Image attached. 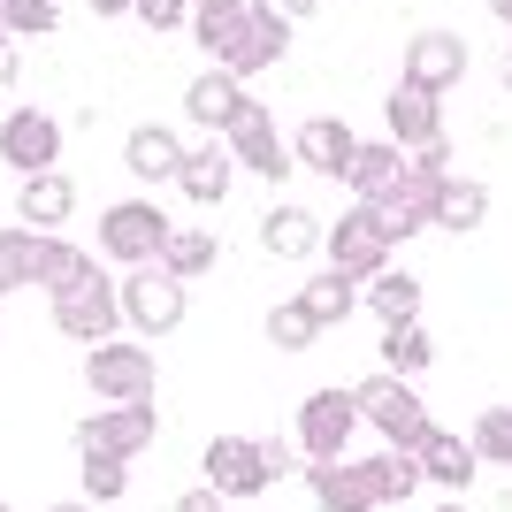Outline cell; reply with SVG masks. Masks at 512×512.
<instances>
[{"label": "cell", "mask_w": 512, "mask_h": 512, "mask_svg": "<svg viewBox=\"0 0 512 512\" xmlns=\"http://www.w3.org/2000/svg\"><path fill=\"white\" fill-rule=\"evenodd\" d=\"M459 77H467V39H459V31L436 23V31H413V39H406V85H421V92L444 100Z\"/></svg>", "instance_id": "9a60e30c"}, {"label": "cell", "mask_w": 512, "mask_h": 512, "mask_svg": "<svg viewBox=\"0 0 512 512\" xmlns=\"http://www.w3.org/2000/svg\"><path fill=\"white\" fill-rule=\"evenodd\" d=\"M16 85V39H8V31H0V92Z\"/></svg>", "instance_id": "74e56055"}, {"label": "cell", "mask_w": 512, "mask_h": 512, "mask_svg": "<svg viewBox=\"0 0 512 512\" xmlns=\"http://www.w3.org/2000/svg\"><path fill=\"white\" fill-rule=\"evenodd\" d=\"M360 291H367L360 306H367L375 321H383V329H398V321H421V299H428L421 283H413V276H398V268H383V276H367Z\"/></svg>", "instance_id": "484cf974"}, {"label": "cell", "mask_w": 512, "mask_h": 512, "mask_svg": "<svg viewBox=\"0 0 512 512\" xmlns=\"http://www.w3.org/2000/svg\"><path fill=\"white\" fill-rule=\"evenodd\" d=\"M413 459H421V482H436V490H467L474 482V444L467 436H451V428H428L421 444H413Z\"/></svg>", "instance_id": "d6986e66"}, {"label": "cell", "mask_w": 512, "mask_h": 512, "mask_svg": "<svg viewBox=\"0 0 512 512\" xmlns=\"http://www.w3.org/2000/svg\"><path fill=\"white\" fill-rule=\"evenodd\" d=\"M85 383L100 390V406H130V398H153V352L138 337H100L85 352Z\"/></svg>", "instance_id": "52a82bcc"}, {"label": "cell", "mask_w": 512, "mask_h": 512, "mask_svg": "<svg viewBox=\"0 0 512 512\" xmlns=\"http://www.w3.org/2000/svg\"><path fill=\"white\" fill-rule=\"evenodd\" d=\"M130 16L146 23V31H184V23H192V0H130Z\"/></svg>", "instance_id": "d590c367"}, {"label": "cell", "mask_w": 512, "mask_h": 512, "mask_svg": "<svg viewBox=\"0 0 512 512\" xmlns=\"http://www.w3.org/2000/svg\"><path fill=\"white\" fill-rule=\"evenodd\" d=\"M482 214H490V184H474V176H459V169L428 192V222H436V230H474Z\"/></svg>", "instance_id": "d4e9b609"}, {"label": "cell", "mask_w": 512, "mask_h": 512, "mask_svg": "<svg viewBox=\"0 0 512 512\" xmlns=\"http://www.w3.org/2000/svg\"><path fill=\"white\" fill-rule=\"evenodd\" d=\"M314 337H321V321L306 314V299H283V306H268V344H276V352H306Z\"/></svg>", "instance_id": "d6a6232c"}, {"label": "cell", "mask_w": 512, "mask_h": 512, "mask_svg": "<svg viewBox=\"0 0 512 512\" xmlns=\"http://www.w3.org/2000/svg\"><path fill=\"white\" fill-rule=\"evenodd\" d=\"M0 16H8V39H46L62 23V8L54 0H0Z\"/></svg>", "instance_id": "e575fe53"}, {"label": "cell", "mask_w": 512, "mask_h": 512, "mask_svg": "<svg viewBox=\"0 0 512 512\" xmlns=\"http://www.w3.org/2000/svg\"><path fill=\"white\" fill-rule=\"evenodd\" d=\"M360 436V406H352V390H306L299 406V459L321 467V459H344Z\"/></svg>", "instance_id": "8fae6325"}, {"label": "cell", "mask_w": 512, "mask_h": 512, "mask_svg": "<svg viewBox=\"0 0 512 512\" xmlns=\"http://www.w3.org/2000/svg\"><path fill=\"white\" fill-rule=\"evenodd\" d=\"M421 490V459L413 451H375V459H321V467H306V497H314L321 512H390L406 505V497Z\"/></svg>", "instance_id": "6da1fadb"}, {"label": "cell", "mask_w": 512, "mask_h": 512, "mask_svg": "<svg viewBox=\"0 0 512 512\" xmlns=\"http://www.w3.org/2000/svg\"><path fill=\"white\" fill-rule=\"evenodd\" d=\"M352 153H360V130L344 123V115H314V123H299V138H291V161H299L306 176H337L352 169Z\"/></svg>", "instance_id": "2e32d148"}, {"label": "cell", "mask_w": 512, "mask_h": 512, "mask_svg": "<svg viewBox=\"0 0 512 512\" xmlns=\"http://www.w3.org/2000/svg\"><path fill=\"white\" fill-rule=\"evenodd\" d=\"M291 467H299V451L276 444V436H214L207 444V482L222 497H260V490H276Z\"/></svg>", "instance_id": "3957f363"}, {"label": "cell", "mask_w": 512, "mask_h": 512, "mask_svg": "<svg viewBox=\"0 0 512 512\" xmlns=\"http://www.w3.org/2000/svg\"><path fill=\"white\" fill-rule=\"evenodd\" d=\"M92 16H130V0H85Z\"/></svg>", "instance_id": "f35d334b"}, {"label": "cell", "mask_w": 512, "mask_h": 512, "mask_svg": "<svg viewBox=\"0 0 512 512\" xmlns=\"http://www.w3.org/2000/svg\"><path fill=\"white\" fill-rule=\"evenodd\" d=\"M169 512H230V497L214 490V482H199V490H176V505Z\"/></svg>", "instance_id": "8d00e7d4"}, {"label": "cell", "mask_w": 512, "mask_h": 512, "mask_svg": "<svg viewBox=\"0 0 512 512\" xmlns=\"http://www.w3.org/2000/svg\"><path fill=\"white\" fill-rule=\"evenodd\" d=\"M0 512H8V505H0Z\"/></svg>", "instance_id": "f6af8a7d"}, {"label": "cell", "mask_w": 512, "mask_h": 512, "mask_svg": "<svg viewBox=\"0 0 512 512\" xmlns=\"http://www.w3.org/2000/svg\"><path fill=\"white\" fill-rule=\"evenodd\" d=\"M344 184H352V199H390L398 184H406V146H390V138H375V146L352 153V169H344Z\"/></svg>", "instance_id": "44dd1931"}, {"label": "cell", "mask_w": 512, "mask_h": 512, "mask_svg": "<svg viewBox=\"0 0 512 512\" xmlns=\"http://www.w3.org/2000/svg\"><path fill=\"white\" fill-rule=\"evenodd\" d=\"M222 146H230V161H245V169H253L260 184H283V176H291V146H283L276 115H268L260 100H245V107H237V123L222 130Z\"/></svg>", "instance_id": "7c38bea8"}, {"label": "cell", "mask_w": 512, "mask_h": 512, "mask_svg": "<svg viewBox=\"0 0 512 512\" xmlns=\"http://www.w3.org/2000/svg\"><path fill=\"white\" fill-rule=\"evenodd\" d=\"M321 253H329V268H337V276H352V283L383 276V268H390V230H383V214L367 207V199H352V214H337V222H329Z\"/></svg>", "instance_id": "8992f818"}, {"label": "cell", "mask_w": 512, "mask_h": 512, "mask_svg": "<svg viewBox=\"0 0 512 512\" xmlns=\"http://www.w3.org/2000/svg\"><path fill=\"white\" fill-rule=\"evenodd\" d=\"M161 245H169V214L153 199H123L100 214V260H115V268H146V260H161Z\"/></svg>", "instance_id": "ba28073f"}, {"label": "cell", "mask_w": 512, "mask_h": 512, "mask_svg": "<svg viewBox=\"0 0 512 512\" xmlns=\"http://www.w3.org/2000/svg\"><path fill=\"white\" fill-rule=\"evenodd\" d=\"M176 161H184V138H176L169 123H138L123 138V169L138 176V184H176Z\"/></svg>", "instance_id": "ac0fdd59"}, {"label": "cell", "mask_w": 512, "mask_h": 512, "mask_svg": "<svg viewBox=\"0 0 512 512\" xmlns=\"http://www.w3.org/2000/svg\"><path fill=\"white\" fill-rule=\"evenodd\" d=\"M237 107H245V85H237L230 69H199L192 85H184V115H192V123H207L214 138L237 123Z\"/></svg>", "instance_id": "ffe728a7"}, {"label": "cell", "mask_w": 512, "mask_h": 512, "mask_svg": "<svg viewBox=\"0 0 512 512\" xmlns=\"http://www.w3.org/2000/svg\"><path fill=\"white\" fill-rule=\"evenodd\" d=\"M161 436L153 421V398H130V406H100L85 428H77V451H115V459H138V451Z\"/></svg>", "instance_id": "5bb4252c"}, {"label": "cell", "mask_w": 512, "mask_h": 512, "mask_svg": "<svg viewBox=\"0 0 512 512\" xmlns=\"http://www.w3.org/2000/svg\"><path fill=\"white\" fill-rule=\"evenodd\" d=\"M490 16H497V23H512V0H490Z\"/></svg>", "instance_id": "ab89813d"}, {"label": "cell", "mask_w": 512, "mask_h": 512, "mask_svg": "<svg viewBox=\"0 0 512 512\" xmlns=\"http://www.w3.org/2000/svg\"><path fill=\"white\" fill-rule=\"evenodd\" d=\"M77 474H85V505H115L130 490V459L115 451H77Z\"/></svg>", "instance_id": "f546056e"}, {"label": "cell", "mask_w": 512, "mask_h": 512, "mask_svg": "<svg viewBox=\"0 0 512 512\" xmlns=\"http://www.w3.org/2000/svg\"><path fill=\"white\" fill-rule=\"evenodd\" d=\"M230 176H237V161H230L222 138H214V146H184V161H176V184H184V199H199V207H214V199L230 192Z\"/></svg>", "instance_id": "603a6c76"}, {"label": "cell", "mask_w": 512, "mask_h": 512, "mask_svg": "<svg viewBox=\"0 0 512 512\" xmlns=\"http://www.w3.org/2000/svg\"><path fill=\"white\" fill-rule=\"evenodd\" d=\"M192 8H199V0H192Z\"/></svg>", "instance_id": "ee69618b"}, {"label": "cell", "mask_w": 512, "mask_h": 512, "mask_svg": "<svg viewBox=\"0 0 512 512\" xmlns=\"http://www.w3.org/2000/svg\"><path fill=\"white\" fill-rule=\"evenodd\" d=\"M237 23H245V0H199V8H192V39L222 62V46L237 39Z\"/></svg>", "instance_id": "4dcf8cb0"}, {"label": "cell", "mask_w": 512, "mask_h": 512, "mask_svg": "<svg viewBox=\"0 0 512 512\" xmlns=\"http://www.w3.org/2000/svg\"><path fill=\"white\" fill-rule=\"evenodd\" d=\"M383 123H390V146H406V153L413 146H436V138H444V100L398 77V92L383 100Z\"/></svg>", "instance_id": "e0dca14e"}, {"label": "cell", "mask_w": 512, "mask_h": 512, "mask_svg": "<svg viewBox=\"0 0 512 512\" xmlns=\"http://www.w3.org/2000/svg\"><path fill=\"white\" fill-rule=\"evenodd\" d=\"M383 367L413 383L421 367H436V337H428L421 321H398V329H383Z\"/></svg>", "instance_id": "f1b7e54d"}, {"label": "cell", "mask_w": 512, "mask_h": 512, "mask_svg": "<svg viewBox=\"0 0 512 512\" xmlns=\"http://www.w3.org/2000/svg\"><path fill=\"white\" fill-rule=\"evenodd\" d=\"M375 214H383L390 245H406V237H421V230H428V199L413 192V184H398L390 199H375Z\"/></svg>", "instance_id": "1f68e13d"}, {"label": "cell", "mask_w": 512, "mask_h": 512, "mask_svg": "<svg viewBox=\"0 0 512 512\" xmlns=\"http://www.w3.org/2000/svg\"><path fill=\"white\" fill-rule=\"evenodd\" d=\"M123 321L138 329V337H169V329H184V283H176L161 260L123 268Z\"/></svg>", "instance_id": "30bf717a"}, {"label": "cell", "mask_w": 512, "mask_h": 512, "mask_svg": "<svg viewBox=\"0 0 512 512\" xmlns=\"http://www.w3.org/2000/svg\"><path fill=\"white\" fill-rule=\"evenodd\" d=\"M321 237H329V222H321L314 207H276L268 222H260V245L276 260H306V253H321Z\"/></svg>", "instance_id": "cb8c5ba5"}, {"label": "cell", "mask_w": 512, "mask_h": 512, "mask_svg": "<svg viewBox=\"0 0 512 512\" xmlns=\"http://www.w3.org/2000/svg\"><path fill=\"white\" fill-rule=\"evenodd\" d=\"M54 512H92V505H85V497H77V505H54Z\"/></svg>", "instance_id": "60d3db41"}, {"label": "cell", "mask_w": 512, "mask_h": 512, "mask_svg": "<svg viewBox=\"0 0 512 512\" xmlns=\"http://www.w3.org/2000/svg\"><path fill=\"white\" fill-rule=\"evenodd\" d=\"M352 406H360L367 428H383L390 451H413L428 428H436V421H428V406H421V390H413L406 375H390V367H383V375H367V383L352 390Z\"/></svg>", "instance_id": "5b68a950"}, {"label": "cell", "mask_w": 512, "mask_h": 512, "mask_svg": "<svg viewBox=\"0 0 512 512\" xmlns=\"http://www.w3.org/2000/svg\"><path fill=\"white\" fill-rule=\"evenodd\" d=\"M505 92H512V54H505Z\"/></svg>", "instance_id": "b9f144b4"}, {"label": "cell", "mask_w": 512, "mask_h": 512, "mask_svg": "<svg viewBox=\"0 0 512 512\" xmlns=\"http://www.w3.org/2000/svg\"><path fill=\"white\" fill-rule=\"evenodd\" d=\"M77 245H62V230H31V222H8L0 230V291H54V283L77 268Z\"/></svg>", "instance_id": "277c9868"}, {"label": "cell", "mask_w": 512, "mask_h": 512, "mask_svg": "<svg viewBox=\"0 0 512 512\" xmlns=\"http://www.w3.org/2000/svg\"><path fill=\"white\" fill-rule=\"evenodd\" d=\"M283 46H291V16H283L276 0H245V23H237V39L222 46L214 69H230L237 85H245V77H260V69L283 62Z\"/></svg>", "instance_id": "9c48e42d"}, {"label": "cell", "mask_w": 512, "mask_h": 512, "mask_svg": "<svg viewBox=\"0 0 512 512\" xmlns=\"http://www.w3.org/2000/svg\"><path fill=\"white\" fill-rule=\"evenodd\" d=\"M474 459H490V467H512V406H490L482 421H474Z\"/></svg>", "instance_id": "836d02e7"}, {"label": "cell", "mask_w": 512, "mask_h": 512, "mask_svg": "<svg viewBox=\"0 0 512 512\" xmlns=\"http://www.w3.org/2000/svg\"><path fill=\"white\" fill-rule=\"evenodd\" d=\"M436 512H467V505H436Z\"/></svg>", "instance_id": "7bdbcfd3"}, {"label": "cell", "mask_w": 512, "mask_h": 512, "mask_svg": "<svg viewBox=\"0 0 512 512\" xmlns=\"http://www.w3.org/2000/svg\"><path fill=\"white\" fill-rule=\"evenodd\" d=\"M69 207H77V184H69L62 169H39V176H23V184H16V214L31 222V230H62Z\"/></svg>", "instance_id": "7402d4cb"}, {"label": "cell", "mask_w": 512, "mask_h": 512, "mask_svg": "<svg viewBox=\"0 0 512 512\" xmlns=\"http://www.w3.org/2000/svg\"><path fill=\"white\" fill-rule=\"evenodd\" d=\"M214 260H222V237H207V230H169V245H161V268L176 283H199Z\"/></svg>", "instance_id": "83f0119b"}, {"label": "cell", "mask_w": 512, "mask_h": 512, "mask_svg": "<svg viewBox=\"0 0 512 512\" xmlns=\"http://www.w3.org/2000/svg\"><path fill=\"white\" fill-rule=\"evenodd\" d=\"M299 299H306V314H314L321 329H337V321H352V314H360V283H352V276H337V268H321V276H306V291H299Z\"/></svg>", "instance_id": "4316f807"}, {"label": "cell", "mask_w": 512, "mask_h": 512, "mask_svg": "<svg viewBox=\"0 0 512 512\" xmlns=\"http://www.w3.org/2000/svg\"><path fill=\"white\" fill-rule=\"evenodd\" d=\"M0 161L16 176H39V169H62V123L46 107H16L0 123Z\"/></svg>", "instance_id": "4fadbf2b"}, {"label": "cell", "mask_w": 512, "mask_h": 512, "mask_svg": "<svg viewBox=\"0 0 512 512\" xmlns=\"http://www.w3.org/2000/svg\"><path fill=\"white\" fill-rule=\"evenodd\" d=\"M46 299H54V329H62V337H77V344H100V337H115V329H123V283L107 276V260H92V253L77 260V268H69Z\"/></svg>", "instance_id": "7a4b0ae2"}]
</instances>
